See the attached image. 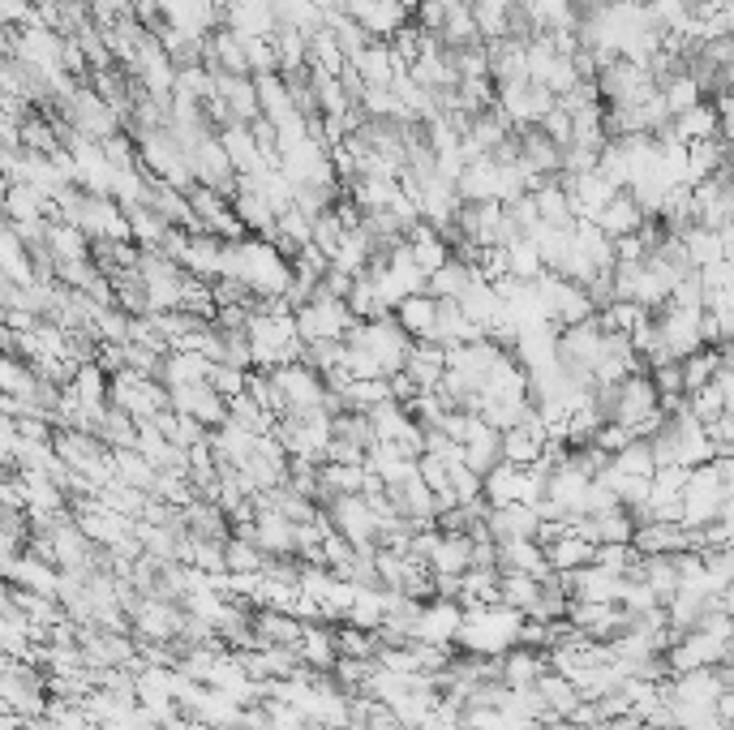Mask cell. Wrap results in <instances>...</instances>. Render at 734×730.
<instances>
[{
  "label": "cell",
  "instance_id": "1",
  "mask_svg": "<svg viewBox=\"0 0 734 730\" xmlns=\"http://www.w3.org/2000/svg\"><path fill=\"white\" fill-rule=\"evenodd\" d=\"M524 615L512 606H464L455 645L473 657H503L515 645Z\"/></svg>",
  "mask_w": 734,
  "mask_h": 730
},
{
  "label": "cell",
  "instance_id": "2",
  "mask_svg": "<svg viewBox=\"0 0 734 730\" xmlns=\"http://www.w3.org/2000/svg\"><path fill=\"white\" fill-rule=\"evenodd\" d=\"M726 661V641L709 636V632H683L661 649V670L670 674H687V670H705V666H722Z\"/></svg>",
  "mask_w": 734,
  "mask_h": 730
},
{
  "label": "cell",
  "instance_id": "3",
  "mask_svg": "<svg viewBox=\"0 0 734 730\" xmlns=\"http://www.w3.org/2000/svg\"><path fill=\"white\" fill-rule=\"evenodd\" d=\"M331 508H327V524H331V533H340L344 542H353V546H374L378 542V515L369 511V503L362 495H335V499H327Z\"/></svg>",
  "mask_w": 734,
  "mask_h": 730
},
{
  "label": "cell",
  "instance_id": "4",
  "mask_svg": "<svg viewBox=\"0 0 734 730\" xmlns=\"http://www.w3.org/2000/svg\"><path fill=\"white\" fill-rule=\"evenodd\" d=\"M460 619H464V606H460V601L430 597V601H421V615H417V623H413V641H421V645H455Z\"/></svg>",
  "mask_w": 734,
  "mask_h": 730
},
{
  "label": "cell",
  "instance_id": "5",
  "mask_svg": "<svg viewBox=\"0 0 734 730\" xmlns=\"http://www.w3.org/2000/svg\"><path fill=\"white\" fill-rule=\"evenodd\" d=\"M632 550L636 555H683L687 550V528L665 524V520H645L632 528Z\"/></svg>",
  "mask_w": 734,
  "mask_h": 730
},
{
  "label": "cell",
  "instance_id": "6",
  "mask_svg": "<svg viewBox=\"0 0 734 730\" xmlns=\"http://www.w3.org/2000/svg\"><path fill=\"white\" fill-rule=\"evenodd\" d=\"M391 318L400 323V331H404L408 340H430V327H435V318H439V301L421 289V292H413V296H404V301L391 309Z\"/></svg>",
  "mask_w": 734,
  "mask_h": 730
},
{
  "label": "cell",
  "instance_id": "7",
  "mask_svg": "<svg viewBox=\"0 0 734 730\" xmlns=\"http://www.w3.org/2000/svg\"><path fill=\"white\" fill-rule=\"evenodd\" d=\"M592 542H585V537H576L572 528H563L559 537H550L546 546H541V555H546V568L559 576V572H576V568H588L592 563Z\"/></svg>",
  "mask_w": 734,
  "mask_h": 730
},
{
  "label": "cell",
  "instance_id": "8",
  "mask_svg": "<svg viewBox=\"0 0 734 730\" xmlns=\"http://www.w3.org/2000/svg\"><path fill=\"white\" fill-rule=\"evenodd\" d=\"M296 661L305 666V670H322V674H331V666H335V636H331V628H322V623H305L301 628V641H296Z\"/></svg>",
  "mask_w": 734,
  "mask_h": 730
},
{
  "label": "cell",
  "instance_id": "9",
  "mask_svg": "<svg viewBox=\"0 0 734 730\" xmlns=\"http://www.w3.org/2000/svg\"><path fill=\"white\" fill-rule=\"evenodd\" d=\"M181 623H185V615H176L168 601H143L138 606V628L147 632L150 641H172V636H181Z\"/></svg>",
  "mask_w": 734,
  "mask_h": 730
},
{
  "label": "cell",
  "instance_id": "10",
  "mask_svg": "<svg viewBox=\"0 0 734 730\" xmlns=\"http://www.w3.org/2000/svg\"><path fill=\"white\" fill-rule=\"evenodd\" d=\"M537 597H541V581H533V576H503L499 572V606H512L519 615H528L537 606Z\"/></svg>",
  "mask_w": 734,
  "mask_h": 730
},
{
  "label": "cell",
  "instance_id": "11",
  "mask_svg": "<svg viewBox=\"0 0 734 730\" xmlns=\"http://www.w3.org/2000/svg\"><path fill=\"white\" fill-rule=\"evenodd\" d=\"M331 636H335V654L357 657V661H374L378 645H382V636H378V632H362V628H353V623H344V628H340V632H331Z\"/></svg>",
  "mask_w": 734,
  "mask_h": 730
},
{
  "label": "cell",
  "instance_id": "12",
  "mask_svg": "<svg viewBox=\"0 0 734 730\" xmlns=\"http://www.w3.org/2000/svg\"><path fill=\"white\" fill-rule=\"evenodd\" d=\"M588 524H592V542L597 546L601 542H632V528H636V520L623 508L597 511V515H588Z\"/></svg>",
  "mask_w": 734,
  "mask_h": 730
},
{
  "label": "cell",
  "instance_id": "13",
  "mask_svg": "<svg viewBox=\"0 0 734 730\" xmlns=\"http://www.w3.org/2000/svg\"><path fill=\"white\" fill-rule=\"evenodd\" d=\"M262 563H267V555L254 542H241V537L223 542V572H262Z\"/></svg>",
  "mask_w": 734,
  "mask_h": 730
}]
</instances>
